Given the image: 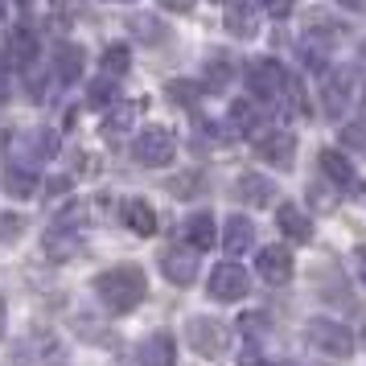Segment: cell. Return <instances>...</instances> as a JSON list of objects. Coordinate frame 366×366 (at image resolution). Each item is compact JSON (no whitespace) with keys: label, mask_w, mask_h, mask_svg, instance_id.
I'll return each mask as SVG.
<instances>
[{"label":"cell","mask_w":366,"mask_h":366,"mask_svg":"<svg viewBox=\"0 0 366 366\" xmlns=\"http://www.w3.org/2000/svg\"><path fill=\"white\" fill-rule=\"evenodd\" d=\"M161 272H165L169 284H194L198 280V259L189 247H165L161 251Z\"/></svg>","instance_id":"10"},{"label":"cell","mask_w":366,"mask_h":366,"mask_svg":"<svg viewBox=\"0 0 366 366\" xmlns=\"http://www.w3.org/2000/svg\"><path fill=\"white\" fill-rule=\"evenodd\" d=\"M194 189H198V177H194V173L173 182V194H177V198H194Z\"/></svg>","instance_id":"39"},{"label":"cell","mask_w":366,"mask_h":366,"mask_svg":"<svg viewBox=\"0 0 366 366\" xmlns=\"http://www.w3.org/2000/svg\"><path fill=\"white\" fill-rule=\"evenodd\" d=\"M255 4H259V9H264L267 17H288V13H292V9H297V0H255Z\"/></svg>","instance_id":"37"},{"label":"cell","mask_w":366,"mask_h":366,"mask_svg":"<svg viewBox=\"0 0 366 366\" xmlns=\"http://www.w3.org/2000/svg\"><path fill=\"white\" fill-rule=\"evenodd\" d=\"M173 152H177V136L169 132V128H161V124L144 128V132L136 136V144H132L136 165H144V169L169 165V161H173Z\"/></svg>","instance_id":"7"},{"label":"cell","mask_w":366,"mask_h":366,"mask_svg":"<svg viewBox=\"0 0 366 366\" xmlns=\"http://www.w3.org/2000/svg\"><path fill=\"white\" fill-rule=\"evenodd\" d=\"M354 264H358V276H362V284H366V243H358V251H354Z\"/></svg>","instance_id":"42"},{"label":"cell","mask_w":366,"mask_h":366,"mask_svg":"<svg viewBox=\"0 0 366 366\" xmlns=\"http://www.w3.org/2000/svg\"><path fill=\"white\" fill-rule=\"evenodd\" d=\"M119 218H124V227L132 234H157V210H152L144 198H124L119 202Z\"/></svg>","instance_id":"14"},{"label":"cell","mask_w":366,"mask_h":366,"mask_svg":"<svg viewBox=\"0 0 366 366\" xmlns=\"http://www.w3.org/2000/svg\"><path fill=\"white\" fill-rule=\"evenodd\" d=\"M0 54L9 66H29L37 58V34L29 25H13V34H4V41H0Z\"/></svg>","instance_id":"9"},{"label":"cell","mask_w":366,"mask_h":366,"mask_svg":"<svg viewBox=\"0 0 366 366\" xmlns=\"http://www.w3.org/2000/svg\"><path fill=\"white\" fill-rule=\"evenodd\" d=\"M342 144L366 152V124H346V128H342Z\"/></svg>","instance_id":"35"},{"label":"cell","mask_w":366,"mask_h":366,"mask_svg":"<svg viewBox=\"0 0 366 366\" xmlns=\"http://www.w3.org/2000/svg\"><path fill=\"white\" fill-rule=\"evenodd\" d=\"M276 227H280L284 239H292V243H309V239H313V218L305 214L300 206H280V210H276Z\"/></svg>","instance_id":"16"},{"label":"cell","mask_w":366,"mask_h":366,"mask_svg":"<svg viewBox=\"0 0 366 366\" xmlns=\"http://www.w3.org/2000/svg\"><path fill=\"white\" fill-rule=\"evenodd\" d=\"M227 29H231L234 37H243V41L259 34V13H255V4L231 0V4H227Z\"/></svg>","instance_id":"21"},{"label":"cell","mask_w":366,"mask_h":366,"mask_svg":"<svg viewBox=\"0 0 366 366\" xmlns=\"http://www.w3.org/2000/svg\"><path fill=\"white\" fill-rule=\"evenodd\" d=\"M21 227H25V218H17V214H0V234H4V239H9V234L17 239Z\"/></svg>","instance_id":"38"},{"label":"cell","mask_w":366,"mask_h":366,"mask_svg":"<svg viewBox=\"0 0 366 366\" xmlns=\"http://www.w3.org/2000/svg\"><path fill=\"white\" fill-rule=\"evenodd\" d=\"M144 112V99H116L107 107V116H103V132H124V128H132L136 116Z\"/></svg>","instance_id":"23"},{"label":"cell","mask_w":366,"mask_h":366,"mask_svg":"<svg viewBox=\"0 0 366 366\" xmlns=\"http://www.w3.org/2000/svg\"><path fill=\"white\" fill-rule=\"evenodd\" d=\"M234 366H276V362H272V358H264V354H243Z\"/></svg>","instance_id":"41"},{"label":"cell","mask_w":366,"mask_h":366,"mask_svg":"<svg viewBox=\"0 0 366 366\" xmlns=\"http://www.w3.org/2000/svg\"><path fill=\"white\" fill-rule=\"evenodd\" d=\"M185 342L194 346V354L202 358H227V350H231V325L227 321H218V317H189L185 321Z\"/></svg>","instance_id":"5"},{"label":"cell","mask_w":366,"mask_h":366,"mask_svg":"<svg viewBox=\"0 0 366 366\" xmlns=\"http://www.w3.org/2000/svg\"><path fill=\"white\" fill-rule=\"evenodd\" d=\"M0 185H4V194L9 198H37V173L29 165H9L0 173Z\"/></svg>","instance_id":"19"},{"label":"cell","mask_w":366,"mask_h":366,"mask_svg":"<svg viewBox=\"0 0 366 366\" xmlns=\"http://www.w3.org/2000/svg\"><path fill=\"white\" fill-rule=\"evenodd\" d=\"M41 251H46V259L62 264V259H70V255L83 251V239H79V231H58V227H50L46 239H41Z\"/></svg>","instance_id":"18"},{"label":"cell","mask_w":366,"mask_h":366,"mask_svg":"<svg viewBox=\"0 0 366 366\" xmlns=\"http://www.w3.org/2000/svg\"><path fill=\"white\" fill-rule=\"evenodd\" d=\"M128 58H132V54H128V46H107V50H103V74H107V79H119V74H124V70H128Z\"/></svg>","instance_id":"30"},{"label":"cell","mask_w":366,"mask_h":366,"mask_svg":"<svg viewBox=\"0 0 366 366\" xmlns=\"http://www.w3.org/2000/svg\"><path fill=\"white\" fill-rule=\"evenodd\" d=\"M91 292L99 297V305L107 313H132L140 300L149 297V280H144V272L132 264L124 267H107L99 272L95 280H91Z\"/></svg>","instance_id":"1"},{"label":"cell","mask_w":366,"mask_h":366,"mask_svg":"<svg viewBox=\"0 0 366 366\" xmlns=\"http://www.w3.org/2000/svg\"><path fill=\"white\" fill-rule=\"evenodd\" d=\"M239 333H243V337H251V342H264V337H267V317L264 313L239 317Z\"/></svg>","instance_id":"33"},{"label":"cell","mask_w":366,"mask_h":366,"mask_svg":"<svg viewBox=\"0 0 366 366\" xmlns=\"http://www.w3.org/2000/svg\"><path fill=\"white\" fill-rule=\"evenodd\" d=\"M234 189H239V198L247 202V206H272L276 202V182H267V177H259V173H243L239 182H234Z\"/></svg>","instance_id":"17"},{"label":"cell","mask_w":366,"mask_h":366,"mask_svg":"<svg viewBox=\"0 0 366 366\" xmlns=\"http://www.w3.org/2000/svg\"><path fill=\"white\" fill-rule=\"evenodd\" d=\"M116 103V79H107V74H103L99 83H91V103Z\"/></svg>","instance_id":"36"},{"label":"cell","mask_w":366,"mask_h":366,"mask_svg":"<svg viewBox=\"0 0 366 366\" xmlns=\"http://www.w3.org/2000/svg\"><path fill=\"white\" fill-rule=\"evenodd\" d=\"M251 292V276L239 264H218L210 272V297L222 300V305H234Z\"/></svg>","instance_id":"8"},{"label":"cell","mask_w":366,"mask_h":366,"mask_svg":"<svg viewBox=\"0 0 366 366\" xmlns=\"http://www.w3.org/2000/svg\"><path fill=\"white\" fill-rule=\"evenodd\" d=\"M255 264H259V276H264L267 284H276V288L292 280V251L288 247H276V243H272V247L259 251Z\"/></svg>","instance_id":"13"},{"label":"cell","mask_w":366,"mask_h":366,"mask_svg":"<svg viewBox=\"0 0 366 366\" xmlns=\"http://www.w3.org/2000/svg\"><path fill=\"white\" fill-rule=\"evenodd\" d=\"M231 74H234L231 58L227 54H210V62H206V86L210 91H222V86L231 83Z\"/></svg>","instance_id":"27"},{"label":"cell","mask_w":366,"mask_h":366,"mask_svg":"<svg viewBox=\"0 0 366 366\" xmlns=\"http://www.w3.org/2000/svg\"><path fill=\"white\" fill-rule=\"evenodd\" d=\"M165 91H169V99L177 103V107H198V99H202V86L198 83H185V79H182V83H169Z\"/></svg>","instance_id":"31"},{"label":"cell","mask_w":366,"mask_h":366,"mask_svg":"<svg viewBox=\"0 0 366 366\" xmlns=\"http://www.w3.org/2000/svg\"><path fill=\"white\" fill-rule=\"evenodd\" d=\"M350 9H366V0H346Z\"/></svg>","instance_id":"45"},{"label":"cell","mask_w":366,"mask_h":366,"mask_svg":"<svg viewBox=\"0 0 366 366\" xmlns=\"http://www.w3.org/2000/svg\"><path fill=\"white\" fill-rule=\"evenodd\" d=\"M4 325H9V305H4V297H0V337H4Z\"/></svg>","instance_id":"44"},{"label":"cell","mask_w":366,"mask_h":366,"mask_svg":"<svg viewBox=\"0 0 366 366\" xmlns=\"http://www.w3.org/2000/svg\"><path fill=\"white\" fill-rule=\"evenodd\" d=\"M83 13V0H50V17L58 25H70V21H79Z\"/></svg>","instance_id":"34"},{"label":"cell","mask_w":366,"mask_h":366,"mask_svg":"<svg viewBox=\"0 0 366 366\" xmlns=\"http://www.w3.org/2000/svg\"><path fill=\"white\" fill-rule=\"evenodd\" d=\"M0 13H4V0H0Z\"/></svg>","instance_id":"48"},{"label":"cell","mask_w":366,"mask_h":366,"mask_svg":"<svg viewBox=\"0 0 366 366\" xmlns=\"http://www.w3.org/2000/svg\"><path fill=\"white\" fill-rule=\"evenodd\" d=\"M136 366H177V346L169 333H149L136 346Z\"/></svg>","instance_id":"12"},{"label":"cell","mask_w":366,"mask_h":366,"mask_svg":"<svg viewBox=\"0 0 366 366\" xmlns=\"http://www.w3.org/2000/svg\"><path fill=\"white\" fill-rule=\"evenodd\" d=\"M9 99V70H0V103Z\"/></svg>","instance_id":"43"},{"label":"cell","mask_w":366,"mask_h":366,"mask_svg":"<svg viewBox=\"0 0 366 366\" xmlns=\"http://www.w3.org/2000/svg\"><path fill=\"white\" fill-rule=\"evenodd\" d=\"M321 173L330 177L333 189H362L358 173H354V165H350V161H346L337 149H325V152H321Z\"/></svg>","instance_id":"15"},{"label":"cell","mask_w":366,"mask_h":366,"mask_svg":"<svg viewBox=\"0 0 366 366\" xmlns=\"http://www.w3.org/2000/svg\"><path fill=\"white\" fill-rule=\"evenodd\" d=\"M251 243H255V227L243 214H231L227 227H222V247H227V255H243V251H251Z\"/></svg>","instance_id":"20"},{"label":"cell","mask_w":366,"mask_h":366,"mask_svg":"<svg viewBox=\"0 0 366 366\" xmlns=\"http://www.w3.org/2000/svg\"><path fill=\"white\" fill-rule=\"evenodd\" d=\"M58 152V132L54 128H34L25 140V161H50Z\"/></svg>","instance_id":"25"},{"label":"cell","mask_w":366,"mask_h":366,"mask_svg":"<svg viewBox=\"0 0 366 366\" xmlns=\"http://www.w3.org/2000/svg\"><path fill=\"white\" fill-rule=\"evenodd\" d=\"M247 91L259 103H284V91H288V74L276 58H255L247 66Z\"/></svg>","instance_id":"6"},{"label":"cell","mask_w":366,"mask_h":366,"mask_svg":"<svg viewBox=\"0 0 366 366\" xmlns=\"http://www.w3.org/2000/svg\"><path fill=\"white\" fill-rule=\"evenodd\" d=\"M83 66H86L83 46H74V41H62V46L54 50V70H58V79H62V83H74V79L83 74Z\"/></svg>","instance_id":"22"},{"label":"cell","mask_w":366,"mask_h":366,"mask_svg":"<svg viewBox=\"0 0 366 366\" xmlns=\"http://www.w3.org/2000/svg\"><path fill=\"white\" fill-rule=\"evenodd\" d=\"M362 103V79L354 70H330L325 83H321V107L330 119H342L350 116L354 107Z\"/></svg>","instance_id":"2"},{"label":"cell","mask_w":366,"mask_h":366,"mask_svg":"<svg viewBox=\"0 0 366 366\" xmlns=\"http://www.w3.org/2000/svg\"><path fill=\"white\" fill-rule=\"evenodd\" d=\"M128 29H132L136 41H144V46H157V41H165V25L157 17H149V13H136L132 21H128Z\"/></svg>","instance_id":"26"},{"label":"cell","mask_w":366,"mask_h":366,"mask_svg":"<svg viewBox=\"0 0 366 366\" xmlns=\"http://www.w3.org/2000/svg\"><path fill=\"white\" fill-rule=\"evenodd\" d=\"M231 124L239 132H251V128H259V112H255V103H231Z\"/></svg>","instance_id":"32"},{"label":"cell","mask_w":366,"mask_h":366,"mask_svg":"<svg viewBox=\"0 0 366 366\" xmlns=\"http://www.w3.org/2000/svg\"><path fill=\"white\" fill-rule=\"evenodd\" d=\"M198 0H161V9H169V13H189Z\"/></svg>","instance_id":"40"},{"label":"cell","mask_w":366,"mask_h":366,"mask_svg":"<svg viewBox=\"0 0 366 366\" xmlns=\"http://www.w3.org/2000/svg\"><path fill=\"white\" fill-rule=\"evenodd\" d=\"M358 58H362V62H366V41H362V50H358Z\"/></svg>","instance_id":"46"},{"label":"cell","mask_w":366,"mask_h":366,"mask_svg":"<svg viewBox=\"0 0 366 366\" xmlns=\"http://www.w3.org/2000/svg\"><path fill=\"white\" fill-rule=\"evenodd\" d=\"M305 37H317V41H330L337 37V21L330 17V13H309V21H305Z\"/></svg>","instance_id":"28"},{"label":"cell","mask_w":366,"mask_h":366,"mask_svg":"<svg viewBox=\"0 0 366 366\" xmlns=\"http://www.w3.org/2000/svg\"><path fill=\"white\" fill-rule=\"evenodd\" d=\"M300 58H305V66L325 70V62H330V41H317V37H300Z\"/></svg>","instance_id":"29"},{"label":"cell","mask_w":366,"mask_h":366,"mask_svg":"<svg viewBox=\"0 0 366 366\" xmlns=\"http://www.w3.org/2000/svg\"><path fill=\"white\" fill-rule=\"evenodd\" d=\"M185 239H189L194 251H210V243H214V218L206 214V210L189 214L185 218Z\"/></svg>","instance_id":"24"},{"label":"cell","mask_w":366,"mask_h":366,"mask_svg":"<svg viewBox=\"0 0 366 366\" xmlns=\"http://www.w3.org/2000/svg\"><path fill=\"white\" fill-rule=\"evenodd\" d=\"M255 152L264 157L267 165L276 169H292V157H297V140H292V132H267L255 140Z\"/></svg>","instance_id":"11"},{"label":"cell","mask_w":366,"mask_h":366,"mask_svg":"<svg viewBox=\"0 0 366 366\" xmlns=\"http://www.w3.org/2000/svg\"><path fill=\"white\" fill-rule=\"evenodd\" d=\"M17 4H21V9H29V4H34V0H17Z\"/></svg>","instance_id":"47"},{"label":"cell","mask_w":366,"mask_h":366,"mask_svg":"<svg viewBox=\"0 0 366 366\" xmlns=\"http://www.w3.org/2000/svg\"><path fill=\"white\" fill-rule=\"evenodd\" d=\"M4 366H66V346L50 330H34L29 337H21L13 346Z\"/></svg>","instance_id":"3"},{"label":"cell","mask_w":366,"mask_h":366,"mask_svg":"<svg viewBox=\"0 0 366 366\" xmlns=\"http://www.w3.org/2000/svg\"><path fill=\"white\" fill-rule=\"evenodd\" d=\"M305 342H309V350L325 354V358H350L354 354V333H350V325L333 321V317L305 321Z\"/></svg>","instance_id":"4"}]
</instances>
